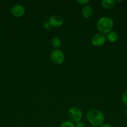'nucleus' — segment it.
<instances>
[{"instance_id": "obj_12", "label": "nucleus", "mask_w": 127, "mask_h": 127, "mask_svg": "<svg viewBox=\"0 0 127 127\" xmlns=\"http://www.w3.org/2000/svg\"><path fill=\"white\" fill-rule=\"evenodd\" d=\"M61 127H75L74 123L70 120H65L62 123Z\"/></svg>"}, {"instance_id": "obj_10", "label": "nucleus", "mask_w": 127, "mask_h": 127, "mask_svg": "<svg viewBox=\"0 0 127 127\" xmlns=\"http://www.w3.org/2000/svg\"><path fill=\"white\" fill-rule=\"evenodd\" d=\"M106 37H107V39L110 42H111V43H115V42H116L118 40V34L115 31H112L107 33Z\"/></svg>"}, {"instance_id": "obj_7", "label": "nucleus", "mask_w": 127, "mask_h": 127, "mask_svg": "<svg viewBox=\"0 0 127 127\" xmlns=\"http://www.w3.org/2000/svg\"><path fill=\"white\" fill-rule=\"evenodd\" d=\"M51 27H59L62 26L64 24V19L61 16L59 15H53L51 16L49 19Z\"/></svg>"}, {"instance_id": "obj_6", "label": "nucleus", "mask_w": 127, "mask_h": 127, "mask_svg": "<svg viewBox=\"0 0 127 127\" xmlns=\"http://www.w3.org/2000/svg\"><path fill=\"white\" fill-rule=\"evenodd\" d=\"M26 12L25 7L21 4H15L11 7V14L16 17H21L23 16Z\"/></svg>"}, {"instance_id": "obj_9", "label": "nucleus", "mask_w": 127, "mask_h": 127, "mask_svg": "<svg viewBox=\"0 0 127 127\" xmlns=\"http://www.w3.org/2000/svg\"><path fill=\"white\" fill-rule=\"evenodd\" d=\"M101 5L106 9H111L116 5V1L115 0H103L101 2Z\"/></svg>"}, {"instance_id": "obj_16", "label": "nucleus", "mask_w": 127, "mask_h": 127, "mask_svg": "<svg viewBox=\"0 0 127 127\" xmlns=\"http://www.w3.org/2000/svg\"><path fill=\"white\" fill-rule=\"evenodd\" d=\"M44 27H45V28H46V29H49L50 27H51V26H50L49 22H45V23H44Z\"/></svg>"}, {"instance_id": "obj_5", "label": "nucleus", "mask_w": 127, "mask_h": 127, "mask_svg": "<svg viewBox=\"0 0 127 127\" xmlns=\"http://www.w3.org/2000/svg\"><path fill=\"white\" fill-rule=\"evenodd\" d=\"M107 37L105 34L103 33H97L92 37L91 39V43L95 47H101L106 42Z\"/></svg>"}, {"instance_id": "obj_1", "label": "nucleus", "mask_w": 127, "mask_h": 127, "mask_svg": "<svg viewBox=\"0 0 127 127\" xmlns=\"http://www.w3.org/2000/svg\"><path fill=\"white\" fill-rule=\"evenodd\" d=\"M87 119L93 127H100L103 125L105 121L104 114L97 109H91L87 112Z\"/></svg>"}, {"instance_id": "obj_19", "label": "nucleus", "mask_w": 127, "mask_h": 127, "mask_svg": "<svg viewBox=\"0 0 127 127\" xmlns=\"http://www.w3.org/2000/svg\"><path fill=\"white\" fill-rule=\"evenodd\" d=\"M92 127H93V126H92Z\"/></svg>"}, {"instance_id": "obj_15", "label": "nucleus", "mask_w": 127, "mask_h": 127, "mask_svg": "<svg viewBox=\"0 0 127 127\" xmlns=\"http://www.w3.org/2000/svg\"><path fill=\"white\" fill-rule=\"evenodd\" d=\"M75 125V127H85V124L82 121H80L76 123Z\"/></svg>"}, {"instance_id": "obj_11", "label": "nucleus", "mask_w": 127, "mask_h": 127, "mask_svg": "<svg viewBox=\"0 0 127 127\" xmlns=\"http://www.w3.org/2000/svg\"><path fill=\"white\" fill-rule=\"evenodd\" d=\"M61 44H62V42L59 37H54L52 39L51 45H52V47L54 48L55 49H59L61 47Z\"/></svg>"}, {"instance_id": "obj_18", "label": "nucleus", "mask_w": 127, "mask_h": 127, "mask_svg": "<svg viewBox=\"0 0 127 127\" xmlns=\"http://www.w3.org/2000/svg\"><path fill=\"white\" fill-rule=\"evenodd\" d=\"M125 114H126V115L127 116V108L126 109V110H125Z\"/></svg>"}, {"instance_id": "obj_2", "label": "nucleus", "mask_w": 127, "mask_h": 127, "mask_svg": "<svg viewBox=\"0 0 127 127\" xmlns=\"http://www.w3.org/2000/svg\"><path fill=\"white\" fill-rule=\"evenodd\" d=\"M97 30L101 33H108L110 31H112L113 27V21L112 19L109 17H100L96 24Z\"/></svg>"}, {"instance_id": "obj_13", "label": "nucleus", "mask_w": 127, "mask_h": 127, "mask_svg": "<svg viewBox=\"0 0 127 127\" xmlns=\"http://www.w3.org/2000/svg\"><path fill=\"white\" fill-rule=\"evenodd\" d=\"M122 100L123 104L125 105H127V91L123 93L122 97Z\"/></svg>"}, {"instance_id": "obj_3", "label": "nucleus", "mask_w": 127, "mask_h": 127, "mask_svg": "<svg viewBox=\"0 0 127 127\" xmlns=\"http://www.w3.org/2000/svg\"><path fill=\"white\" fill-rule=\"evenodd\" d=\"M67 116L72 122L77 123L82 120V112L78 107H73L68 109Z\"/></svg>"}, {"instance_id": "obj_8", "label": "nucleus", "mask_w": 127, "mask_h": 127, "mask_svg": "<svg viewBox=\"0 0 127 127\" xmlns=\"http://www.w3.org/2000/svg\"><path fill=\"white\" fill-rule=\"evenodd\" d=\"M93 14V9L90 5H86L82 10V15L85 19H88Z\"/></svg>"}, {"instance_id": "obj_14", "label": "nucleus", "mask_w": 127, "mask_h": 127, "mask_svg": "<svg viewBox=\"0 0 127 127\" xmlns=\"http://www.w3.org/2000/svg\"><path fill=\"white\" fill-rule=\"evenodd\" d=\"M77 2L80 5H87V3L89 2L88 0H77Z\"/></svg>"}, {"instance_id": "obj_4", "label": "nucleus", "mask_w": 127, "mask_h": 127, "mask_svg": "<svg viewBox=\"0 0 127 127\" xmlns=\"http://www.w3.org/2000/svg\"><path fill=\"white\" fill-rule=\"evenodd\" d=\"M51 61L56 64H61L65 60V55L63 52L59 49H55L51 53Z\"/></svg>"}, {"instance_id": "obj_17", "label": "nucleus", "mask_w": 127, "mask_h": 127, "mask_svg": "<svg viewBox=\"0 0 127 127\" xmlns=\"http://www.w3.org/2000/svg\"><path fill=\"white\" fill-rule=\"evenodd\" d=\"M100 127H113L112 125H109V124H103L102 125V126H100Z\"/></svg>"}]
</instances>
